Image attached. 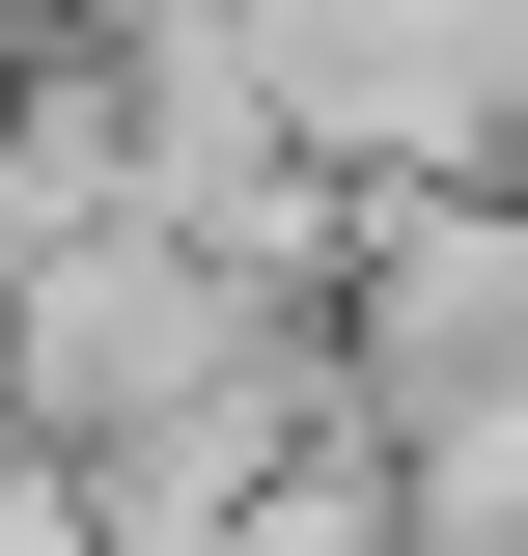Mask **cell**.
I'll return each instance as SVG.
<instances>
[{"label": "cell", "instance_id": "1", "mask_svg": "<svg viewBox=\"0 0 528 556\" xmlns=\"http://www.w3.org/2000/svg\"><path fill=\"white\" fill-rule=\"evenodd\" d=\"M306 195H528V0H223Z\"/></svg>", "mask_w": 528, "mask_h": 556}, {"label": "cell", "instance_id": "2", "mask_svg": "<svg viewBox=\"0 0 528 556\" xmlns=\"http://www.w3.org/2000/svg\"><path fill=\"white\" fill-rule=\"evenodd\" d=\"M334 445H445V417L528 390V195H334Z\"/></svg>", "mask_w": 528, "mask_h": 556}, {"label": "cell", "instance_id": "3", "mask_svg": "<svg viewBox=\"0 0 528 556\" xmlns=\"http://www.w3.org/2000/svg\"><path fill=\"white\" fill-rule=\"evenodd\" d=\"M196 556H417V529H390V473H362V445H306V473H251Z\"/></svg>", "mask_w": 528, "mask_h": 556}]
</instances>
